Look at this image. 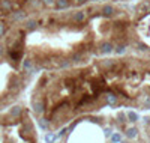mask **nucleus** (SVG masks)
<instances>
[{
  "label": "nucleus",
  "mask_w": 150,
  "mask_h": 143,
  "mask_svg": "<svg viewBox=\"0 0 150 143\" xmlns=\"http://www.w3.org/2000/svg\"><path fill=\"white\" fill-rule=\"evenodd\" d=\"M11 21H14V23H20V21H24L26 18H27V12L26 11H12L9 15Z\"/></svg>",
  "instance_id": "obj_1"
},
{
  "label": "nucleus",
  "mask_w": 150,
  "mask_h": 143,
  "mask_svg": "<svg viewBox=\"0 0 150 143\" xmlns=\"http://www.w3.org/2000/svg\"><path fill=\"white\" fill-rule=\"evenodd\" d=\"M72 20H74V23L81 24V23H84V21L87 20V12H86L84 9L75 11V12H74V15H72Z\"/></svg>",
  "instance_id": "obj_2"
},
{
  "label": "nucleus",
  "mask_w": 150,
  "mask_h": 143,
  "mask_svg": "<svg viewBox=\"0 0 150 143\" xmlns=\"http://www.w3.org/2000/svg\"><path fill=\"white\" fill-rule=\"evenodd\" d=\"M99 53H102V54H110V53H114V45L111 44V42L105 41L102 44L99 45Z\"/></svg>",
  "instance_id": "obj_3"
},
{
  "label": "nucleus",
  "mask_w": 150,
  "mask_h": 143,
  "mask_svg": "<svg viewBox=\"0 0 150 143\" xmlns=\"http://www.w3.org/2000/svg\"><path fill=\"white\" fill-rule=\"evenodd\" d=\"M44 107H45L44 99H39V98H35V99H33V109H35V113H38V115L44 113V110H45Z\"/></svg>",
  "instance_id": "obj_4"
},
{
  "label": "nucleus",
  "mask_w": 150,
  "mask_h": 143,
  "mask_svg": "<svg viewBox=\"0 0 150 143\" xmlns=\"http://www.w3.org/2000/svg\"><path fill=\"white\" fill-rule=\"evenodd\" d=\"M14 3L12 0H0V9L3 11V12H12L14 11Z\"/></svg>",
  "instance_id": "obj_5"
},
{
  "label": "nucleus",
  "mask_w": 150,
  "mask_h": 143,
  "mask_svg": "<svg viewBox=\"0 0 150 143\" xmlns=\"http://www.w3.org/2000/svg\"><path fill=\"white\" fill-rule=\"evenodd\" d=\"M101 12H102L104 17H113V15H114V12H116V9H114V6H113V5L107 3V5H104V6L101 8Z\"/></svg>",
  "instance_id": "obj_6"
},
{
  "label": "nucleus",
  "mask_w": 150,
  "mask_h": 143,
  "mask_svg": "<svg viewBox=\"0 0 150 143\" xmlns=\"http://www.w3.org/2000/svg\"><path fill=\"white\" fill-rule=\"evenodd\" d=\"M71 6V0H56V11H65Z\"/></svg>",
  "instance_id": "obj_7"
},
{
  "label": "nucleus",
  "mask_w": 150,
  "mask_h": 143,
  "mask_svg": "<svg viewBox=\"0 0 150 143\" xmlns=\"http://www.w3.org/2000/svg\"><path fill=\"white\" fill-rule=\"evenodd\" d=\"M138 14H146V12H150V0H144V2L137 8Z\"/></svg>",
  "instance_id": "obj_8"
},
{
  "label": "nucleus",
  "mask_w": 150,
  "mask_h": 143,
  "mask_svg": "<svg viewBox=\"0 0 150 143\" xmlns=\"http://www.w3.org/2000/svg\"><path fill=\"white\" fill-rule=\"evenodd\" d=\"M23 70H24V72L30 74L32 71H33V60H32V59H24V62H23Z\"/></svg>",
  "instance_id": "obj_9"
},
{
  "label": "nucleus",
  "mask_w": 150,
  "mask_h": 143,
  "mask_svg": "<svg viewBox=\"0 0 150 143\" xmlns=\"http://www.w3.org/2000/svg\"><path fill=\"white\" fill-rule=\"evenodd\" d=\"M26 30H29V32H33V30H36L38 29V21L36 20H27L26 21Z\"/></svg>",
  "instance_id": "obj_10"
},
{
  "label": "nucleus",
  "mask_w": 150,
  "mask_h": 143,
  "mask_svg": "<svg viewBox=\"0 0 150 143\" xmlns=\"http://www.w3.org/2000/svg\"><path fill=\"white\" fill-rule=\"evenodd\" d=\"M105 101L107 104H110V105H114L117 103V95L116 93H113V92H108L105 95Z\"/></svg>",
  "instance_id": "obj_11"
},
{
  "label": "nucleus",
  "mask_w": 150,
  "mask_h": 143,
  "mask_svg": "<svg viewBox=\"0 0 150 143\" xmlns=\"http://www.w3.org/2000/svg\"><path fill=\"white\" fill-rule=\"evenodd\" d=\"M21 112H23V109L20 107V105H15V107H12L11 109V116H14V118H18V116L21 115Z\"/></svg>",
  "instance_id": "obj_12"
},
{
  "label": "nucleus",
  "mask_w": 150,
  "mask_h": 143,
  "mask_svg": "<svg viewBox=\"0 0 150 143\" xmlns=\"http://www.w3.org/2000/svg\"><path fill=\"white\" fill-rule=\"evenodd\" d=\"M114 51H116V54H125V53L128 51V47L125 44H120V45L114 47Z\"/></svg>",
  "instance_id": "obj_13"
},
{
  "label": "nucleus",
  "mask_w": 150,
  "mask_h": 143,
  "mask_svg": "<svg viewBox=\"0 0 150 143\" xmlns=\"http://www.w3.org/2000/svg\"><path fill=\"white\" fill-rule=\"evenodd\" d=\"M6 32H8V26H6V23L0 20V39H2L3 36L6 35Z\"/></svg>",
  "instance_id": "obj_14"
},
{
  "label": "nucleus",
  "mask_w": 150,
  "mask_h": 143,
  "mask_svg": "<svg viewBox=\"0 0 150 143\" xmlns=\"http://www.w3.org/2000/svg\"><path fill=\"white\" fill-rule=\"evenodd\" d=\"M137 133H138V130L135 128V126H132V128H128L126 136H128V139H134V137L137 136Z\"/></svg>",
  "instance_id": "obj_15"
},
{
  "label": "nucleus",
  "mask_w": 150,
  "mask_h": 143,
  "mask_svg": "<svg viewBox=\"0 0 150 143\" xmlns=\"http://www.w3.org/2000/svg\"><path fill=\"white\" fill-rule=\"evenodd\" d=\"M126 118L129 119V122H137V120H138V115L135 112H128Z\"/></svg>",
  "instance_id": "obj_16"
},
{
  "label": "nucleus",
  "mask_w": 150,
  "mask_h": 143,
  "mask_svg": "<svg viewBox=\"0 0 150 143\" xmlns=\"http://www.w3.org/2000/svg\"><path fill=\"white\" fill-rule=\"evenodd\" d=\"M39 126H41L42 130H48V126H50V122H48V119L41 118V119H39Z\"/></svg>",
  "instance_id": "obj_17"
},
{
  "label": "nucleus",
  "mask_w": 150,
  "mask_h": 143,
  "mask_svg": "<svg viewBox=\"0 0 150 143\" xmlns=\"http://www.w3.org/2000/svg\"><path fill=\"white\" fill-rule=\"evenodd\" d=\"M56 139H57V136H56L54 133H47V134H45V142H47V143H53Z\"/></svg>",
  "instance_id": "obj_18"
},
{
  "label": "nucleus",
  "mask_w": 150,
  "mask_h": 143,
  "mask_svg": "<svg viewBox=\"0 0 150 143\" xmlns=\"http://www.w3.org/2000/svg\"><path fill=\"white\" fill-rule=\"evenodd\" d=\"M41 3L44 5L45 8H54V5H56V0H41Z\"/></svg>",
  "instance_id": "obj_19"
},
{
  "label": "nucleus",
  "mask_w": 150,
  "mask_h": 143,
  "mask_svg": "<svg viewBox=\"0 0 150 143\" xmlns=\"http://www.w3.org/2000/svg\"><path fill=\"white\" fill-rule=\"evenodd\" d=\"M114 60H113V59H107V60H104L102 62V66L104 68H111V66H114Z\"/></svg>",
  "instance_id": "obj_20"
},
{
  "label": "nucleus",
  "mask_w": 150,
  "mask_h": 143,
  "mask_svg": "<svg viewBox=\"0 0 150 143\" xmlns=\"http://www.w3.org/2000/svg\"><path fill=\"white\" fill-rule=\"evenodd\" d=\"M120 140H122V136H120L119 133H114V134L111 136V142H113V143H119Z\"/></svg>",
  "instance_id": "obj_21"
},
{
  "label": "nucleus",
  "mask_w": 150,
  "mask_h": 143,
  "mask_svg": "<svg viewBox=\"0 0 150 143\" xmlns=\"http://www.w3.org/2000/svg\"><path fill=\"white\" fill-rule=\"evenodd\" d=\"M80 60H81V54H80V53H75L74 57H72V62L74 63H78Z\"/></svg>",
  "instance_id": "obj_22"
},
{
  "label": "nucleus",
  "mask_w": 150,
  "mask_h": 143,
  "mask_svg": "<svg viewBox=\"0 0 150 143\" xmlns=\"http://www.w3.org/2000/svg\"><path fill=\"white\" fill-rule=\"evenodd\" d=\"M138 50L146 51V50H147V45H144V44H138Z\"/></svg>",
  "instance_id": "obj_23"
},
{
  "label": "nucleus",
  "mask_w": 150,
  "mask_h": 143,
  "mask_svg": "<svg viewBox=\"0 0 150 143\" xmlns=\"http://www.w3.org/2000/svg\"><path fill=\"white\" fill-rule=\"evenodd\" d=\"M5 51H6V48H5V45H2V44H0V57H2V56L5 54Z\"/></svg>",
  "instance_id": "obj_24"
},
{
  "label": "nucleus",
  "mask_w": 150,
  "mask_h": 143,
  "mask_svg": "<svg viewBox=\"0 0 150 143\" xmlns=\"http://www.w3.org/2000/svg\"><path fill=\"white\" fill-rule=\"evenodd\" d=\"M74 2L77 3V5H81V3H86V2H87V0H74Z\"/></svg>",
  "instance_id": "obj_25"
}]
</instances>
